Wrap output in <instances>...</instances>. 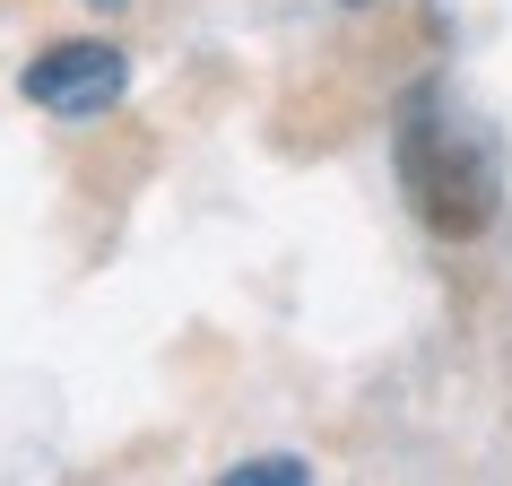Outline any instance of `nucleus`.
<instances>
[{
    "mask_svg": "<svg viewBox=\"0 0 512 486\" xmlns=\"http://www.w3.org/2000/svg\"><path fill=\"white\" fill-rule=\"evenodd\" d=\"M122 87H131V61H122V44H105V35L44 44V53L18 70V96H27L35 113H61V122H87V113H105Z\"/></svg>",
    "mask_w": 512,
    "mask_h": 486,
    "instance_id": "nucleus-2",
    "label": "nucleus"
},
{
    "mask_svg": "<svg viewBox=\"0 0 512 486\" xmlns=\"http://www.w3.org/2000/svg\"><path fill=\"white\" fill-rule=\"evenodd\" d=\"M339 9H365V0H339Z\"/></svg>",
    "mask_w": 512,
    "mask_h": 486,
    "instance_id": "nucleus-5",
    "label": "nucleus"
},
{
    "mask_svg": "<svg viewBox=\"0 0 512 486\" xmlns=\"http://www.w3.org/2000/svg\"><path fill=\"white\" fill-rule=\"evenodd\" d=\"M391 148H400V183H408V200H417V217H426L443 243H478L486 226H495V209H504L495 139H486L478 122H460L434 87H417L400 105Z\"/></svg>",
    "mask_w": 512,
    "mask_h": 486,
    "instance_id": "nucleus-1",
    "label": "nucleus"
},
{
    "mask_svg": "<svg viewBox=\"0 0 512 486\" xmlns=\"http://www.w3.org/2000/svg\"><path fill=\"white\" fill-rule=\"evenodd\" d=\"M87 9H105V18H113V9H131V0H87Z\"/></svg>",
    "mask_w": 512,
    "mask_h": 486,
    "instance_id": "nucleus-4",
    "label": "nucleus"
},
{
    "mask_svg": "<svg viewBox=\"0 0 512 486\" xmlns=\"http://www.w3.org/2000/svg\"><path fill=\"white\" fill-rule=\"evenodd\" d=\"M313 469H304L296 452H261V460H235L226 469V486H304Z\"/></svg>",
    "mask_w": 512,
    "mask_h": 486,
    "instance_id": "nucleus-3",
    "label": "nucleus"
}]
</instances>
